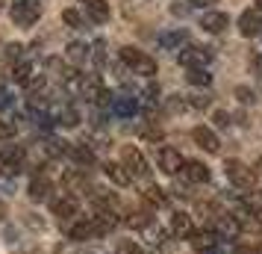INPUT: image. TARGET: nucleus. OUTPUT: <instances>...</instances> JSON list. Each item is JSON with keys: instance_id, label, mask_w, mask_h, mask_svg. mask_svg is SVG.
I'll return each instance as SVG.
<instances>
[{"instance_id": "nucleus-31", "label": "nucleus", "mask_w": 262, "mask_h": 254, "mask_svg": "<svg viewBox=\"0 0 262 254\" xmlns=\"http://www.w3.org/2000/svg\"><path fill=\"white\" fill-rule=\"evenodd\" d=\"M115 254H147L139 245V242H133V240H121L118 245H115Z\"/></svg>"}, {"instance_id": "nucleus-34", "label": "nucleus", "mask_w": 262, "mask_h": 254, "mask_svg": "<svg viewBox=\"0 0 262 254\" xmlns=\"http://www.w3.org/2000/svg\"><path fill=\"white\" fill-rule=\"evenodd\" d=\"M45 151H48L50 157H62V154H68V148H65V142H59V139H48V145H45Z\"/></svg>"}, {"instance_id": "nucleus-28", "label": "nucleus", "mask_w": 262, "mask_h": 254, "mask_svg": "<svg viewBox=\"0 0 262 254\" xmlns=\"http://www.w3.org/2000/svg\"><path fill=\"white\" fill-rule=\"evenodd\" d=\"M242 204H245V210H248V213L262 216V192H248L245 198H242Z\"/></svg>"}, {"instance_id": "nucleus-44", "label": "nucleus", "mask_w": 262, "mask_h": 254, "mask_svg": "<svg viewBox=\"0 0 262 254\" xmlns=\"http://www.w3.org/2000/svg\"><path fill=\"white\" fill-rule=\"evenodd\" d=\"M256 12H262V0H256Z\"/></svg>"}, {"instance_id": "nucleus-11", "label": "nucleus", "mask_w": 262, "mask_h": 254, "mask_svg": "<svg viewBox=\"0 0 262 254\" xmlns=\"http://www.w3.org/2000/svg\"><path fill=\"white\" fill-rule=\"evenodd\" d=\"M77 210H80V201L68 192L59 195V198H50V213L56 219H71V216H77Z\"/></svg>"}, {"instance_id": "nucleus-13", "label": "nucleus", "mask_w": 262, "mask_h": 254, "mask_svg": "<svg viewBox=\"0 0 262 254\" xmlns=\"http://www.w3.org/2000/svg\"><path fill=\"white\" fill-rule=\"evenodd\" d=\"M89 198H92L95 210H100V213H115V210L121 207L118 195L109 192V189H92V192H89Z\"/></svg>"}, {"instance_id": "nucleus-18", "label": "nucleus", "mask_w": 262, "mask_h": 254, "mask_svg": "<svg viewBox=\"0 0 262 254\" xmlns=\"http://www.w3.org/2000/svg\"><path fill=\"white\" fill-rule=\"evenodd\" d=\"M183 171H186V181L189 183H209V178H212V171L206 169L203 163H198V160H186Z\"/></svg>"}, {"instance_id": "nucleus-32", "label": "nucleus", "mask_w": 262, "mask_h": 254, "mask_svg": "<svg viewBox=\"0 0 262 254\" xmlns=\"http://www.w3.org/2000/svg\"><path fill=\"white\" fill-rule=\"evenodd\" d=\"M144 198H147V201H150L154 207H162V204L168 201V195L162 192L159 186H147V192H144Z\"/></svg>"}, {"instance_id": "nucleus-6", "label": "nucleus", "mask_w": 262, "mask_h": 254, "mask_svg": "<svg viewBox=\"0 0 262 254\" xmlns=\"http://www.w3.org/2000/svg\"><path fill=\"white\" fill-rule=\"evenodd\" d=\"M124 169L130 171V178H147L150 174V166H147V157H144L139 148H133V145H127L124 148Z\"/></svg>"}, {"instance_id": "nucleus-25", "label": "nucleus", "mask_w": 262, "mask_h": 254, "mask_svg": "<svg viewBox=\"0 0 262 254\" xmlns=\"http://www.w3.org/2000/svg\"><path fill=\"white\" fill-rule=\"evenodd\" d=\"M112 109H115V115H121V119H130V115H136L139 112V101L136 97H115L112 101Z\"/></svg>"}, {"instance_id": "nucleus-9", "label": "nucleus", "mask_w": 262, "mask_h": 254, "mask_svg": "<svg viewBox=\"0 0 262 254\" xmlns=\"http://www.w3.org/2000/svg\"><path fill=\"white\" fill-rule=\"evenodd\" d=\"M156 163H159V169L165 171V174H177V171H183V166H186V160H183V154H180L177 148H159Z\"/></svg>"}, {"instance_id": "nucleus-17", "label": "nucleus", "mask_w": 262, "mask_h": 254, "mask_svg": "<svg viewBox=\"0 0 262 254\" xmlns=\"http://www.w3.org/2000/svg\"><path fill=\"white\" fill-rule=\"evenodd\" d=\"M68 157L77 163V169H83V171H89L92 166H95V151L89 145H71L68 148Z\"/></svg>"}, {"instance_id": "nucleus-23", "label": "nucleus", "mask_w": 262, "mask_h": 254, "mask_svg": "<svg viewBox=\"0 0 262 254\" xmlns=\"http://www.w3.org/2000/svg\"><path fill=\"white\" fill-rule=\"evenodd\" d=\"M85 3V15L95 21V24H103L109 18V3L106 0H83Z\"/></svg>"}, {"instance_id": "nucleus-3", "label": "nucleus", "mask_w": 262, "mask_h": 254, "mask_svg": "<svg viewBox=\"0 0 262 254\" xmlns=\"http://www.w3.org/2000/svg\"><path fill=\"white\" fill-rule=\"evenodd\" d=\"M41 15V0H15L12 3V21L18 27H33Z\"/></svg>"}, {"instance_id": "nucleus-16", "label": "nucleus", "mask_w": 262, "mask_h": 254, "mask_svg": "<svg viewBox=\"0 0 262 254\" xmlns=\"http://www.w3.org/2000/svg\"><path fill=\"white\" fill-rule=\"evenodd\" d=\"M171 233L177 240H191L194 237V222H191L189 213H174L171 216Z\"/></svg>"}, {"instance_id": "nucleus-7", "label": "nucleus", "mask_w": 262, "mask_h": 254, "mask_svg": "<svg viewBox=\"0 0 262 254\" xmlns=\"http://www.w3.org/2000/svg\"><path fill=\"white\" fill-rule=\"evenodd\" d=\"M62 183H65V189H68V195H83V192H92V178H89V171L83 169H68L65 171V178H62Z\"/></svg>"}, {"instance_id": "nucleus-8", "label": "nucleus", "mask_w": 262, "mask_h": 254, "mask_svg": "<svg viewBox=\"0 0 262 254\" xmlns=\"http://www.w3.org/2000/svg\"><path fill=\"white\" fill-rule=\"evenodd\" d=\"M177 60H180V65H183V68H206V65H209V60H212V50L191 45V48H183V53H180Z\"/></svg>"}, {"instance_id": "nucleus-27", "label": "nucleus", "mask_w": 262, "mask_h": 254, "mask_svg": "<svg viewBox=\"0 0 262 254\" xmlns=\"http://www.w3.org/2000/svg\"><path fill=\"white\" fill-rule=\"evenodd\" d=\"M127 225H130L133 230H147L154 225V216H147L144 210H139V213H130V216H127Z\"/></svg>"}, {"instance_id": "nucleus-20", "label": "nucleus", "mask_w": 262, "mask_h": 254, "mask_svg": "<svg viewBox=\"0 0 262 254\" xmlns=\"http://www.w3.org/2000/svg\"><path fill=\"white\" fill-rule=\"evenodd\" d=\"M27 192H30V198H33V201H48L50 192H53V183H50L48 178H41V174H38V178H33V181H30Z\"/></svg>"}, {"instance_id": "nucleus-4", "label": "nucleus", "mask_w": 262, "mask_h": 254, "mask_svg": "<svg viewBox=\"0 0 262 254\" xmlns=\"http://www.w3.org/2000/svg\"><path fill=\"white\" fill-rule=\"evenodd\" d=\"M68 237H71L74 242H92V240H100L103 237V230H100V225H97V219H77V222H71V228H68Z\"/></svg>"}, {"instance_id": "nucleus-37", "label": "nucleus", "mask_w": 262, "mask_h": 254, "mask_svg": "<svg viewBox=\"0 0 262 254\" xmlns=\"http://www.w3.org/2000/svg\"><path fill=\"white\" fill-rule=\"evenodd\" d=\"M233 254H256V248H253V245H236Z\"/></svg>"}, {"instance_id": "nucleus-35", "label": "nucleus", "mask_w": 262, "mask_h": 254, "mask_svg": "<svg viewBox=\"0 0 262 254\" xmlns=\"http://www.w3.org/2000/svg\"><path fill=\"white\" fill-rule=\"evenodd\" d=\"M18 133V127H15L12 121H6V119H0V142L3 139H12V136Z\"/></svg>"}, {"instance_id": "nucleus-38", "label": "nucleus", "mask_w": 262, "mask_h": 254, "mask_svg": "<svg viewBox=\"0 0 262 254\" xmlns=\"http://www.w3.org/2000/svg\"><path fill=\"white\" fill-rule=\"evenodd\" d=\"M236 95L242 97L245 104H250V101H253V97H250V89H236Z\"/></svg>"}, {"instance_id": "nucleus-30", "label": "nucleus", "mask_w": 262, "mask_h": 254, "mask_svg": "<svg viewBox=\"0 0 262 254\" xmlns=\"http://www.w3.org/2000/svg\"><path fill=\"white\" fill-rule=\"evenodd\" d=\"M85 50H89V48H85L83 42H71L65 56H68V60H71L74 65H80V62H85Z\"/></svg>"}, {"instance_id": "nucleus-1", "label": "nucleus", "mask_w": 262, "mask_h": 254, "mask_svg": "<svg viewBox=\"0 0 262 254\" xmlns=\"http://www.w3.org/2000/svg\"><path fill=\"white\" fill-rule=\"evenodd\" d=\"M224 169H227V181L233 183L236 189H245V192H248V189L256 186V178H259V174L250 169V166H245L242 160H227Z\"/></svg>"}, {"instance_id": "nucleus-15", "label": "nucleus", "mask_w": 262, "mask_h": 254, "mask_svg": "<svg viewBox=\"0 0 262 254\" xmlns=\"http://www.w3.org/2000/svg\"><path fill=\"white\" fill-rule=\"evenodd\" d=\"M191 139H194V145H201L203 151H209V154L221 148V142H218V133H215V130H209L206 124L194 127V130H191Z\"/></svg>"}, {"instance_id": "nucleus-43", "label": "nucleus", "mask_w": 262, "mask_h": 254, "mask_svg": "<svg viewBox=\"0 0 262 254\" xmlns=\"http://www.w3.org/2000/svg\"><path fill=\"white\" fill-rule=\"evenodd\" d=\"M3 216H6V207L0 204V219H3Z\"/></svg>"}, {"instance_id": "nucleus-14", "label": "nucleus", "mask_w": 262, "mask_h": 254, "mask_svg": "<svg viewBox=\"0 0 262 254\" xmlns=\"http://www.w3.org/2000/svg\"><path fill=\"white\" fill-rule=\"evenodd\" d=\"M218 242H221V237L215 233L212 228H206V230H194V237H191V245L198 248V251L203 254H209V251H218Z\"/></svg>"}, {"instance_id": "nucleus-40", "label": "nucleus", "mask_w": 262, "mask_h": 254, "mask_svg": "<svg viewBox=\"0 0 262 254\" xmlns=\"http://www.w3.org/2000/svg\"><path fill=\"white\" fill-rule=\"evenodd\" d=\"M250 65H253V71H262V56H256V60L250 62Z\"/></svg>"}, {"instance_id": "nucleus-2", "label": "nucleus", "mask_w": 262, "mask_h": 254, "mask_svg": "<svg viewBox=\"0 0 262 254\" xmlns=\"http://www.w3.org/2000/svg\"><path fill=\"white\" fill-rule=\"evenodd\" d=\"M121 60L127 62L136 74H142V77H154V74H156V62L150 60L147 53H142L139 48H133V45L121 48Z\"/></svg>"}, {"instance_id": "nucleus-33", "label": "nucleus", "mask_w": 262, "mask_h": 254, "mask_svg": "<svg viewBox=\"0 0 262 254\" xmlns=\"http://www.w3.org/2000/svg\"><path fill=\"white\" fill-rule=\"evenodd\" d=\"M62 21L68 27H74V30H80V27H83V15L77 12V9H65V12H62Z\"/></svg>"}, {"instance_id": "nucleus-36", "label": "nucleus", "mask_w": 262, "mask_h": 254, "mask_svg": "<svg viewBox=\"0 0 262 254\" xmlns=\"http://www.w3.org/2000/svg\"><path fill=\"white\" fill-rule=\"evenodd\" d=\"M215 124H218V127H227V124H230V115H227V112H215Z\"/></svg>"}, {"instance_id": "nucleus-46", "label": "nucleus", "mask_w": 262, "mask_h": 254, "mask_svg": "<svg viewBox=\"0 0 262 254\" xmlns=\"http://www.w3.org/2000/svg\"><path fill=\"white\" fill-rule=\"evenodd\" d=\"M256 254H262V248H259V251H256Z\"/></svg>"}, {"instance_id": "nucleus-47", "label": "nucleus", "mask_w": 262, "mask_h": 254, "mask_svg": "<svg viewBox=\"0 0 262 254\" xmlns=\"http://www.w3.org/2000/svg\"><path fill=\"white\" fill-rule=\"evenodd\" d=\"M0 6H3V0H0Z\"/></svg>"}, {"instance_id": "nucleus-12", "label": "nucleus", "mask_w": 262, "mask_h": 254, "mask_svg": "<svg viewBox=\"0 0 262 254\" xmlns=\"http://www.w3.org/2000/svg\"><path fill=\"white\" fill-rule=\"evenodd\" d=\"M238 33L245 38H253L262 33V12H256V9H248V12L238 15Z\"/></svg>"}, {"instance_id": "nucleus-29", "label": "nucleus", "mask_w": 262, "mask_h": 254, "mask_svg": "<svg viewBox=\"0 0 262 254\" xmlns=\"http://www.w3.org/2000/svg\"><path fill=\"white\" fill-rule=\"evenodd\" d=\"M159 42H162V48L177 50L180 45H186V33H183V30H177V33H165V36L159 38Z\"/></svg>"}, {"instance_id": "nucleus-24", "label": "nucleus", "mask_w": 262, "mask_h": 254, "mask_svg": "<svg viewBox=\"0 0 262 254\" xmlns=\"http://www.w3.org/2000/svg\"><path fill=\"white\" fill-rule=\"evenodd\" d=\"M103 171H106V178L115 183V186H127V183L133 181L130 171L124 169V163H121V166H118V163H106V166H103Z\"/></svg>"}, {"instance_id": "nucleus-42", "label": "nucleus", "mask_w": 262, "mask_h": 254, "mask_svg": "<svg viewBox=\"0 0 262 254\" xmlns=\"http://www.w3.org/2000/svg\"><path fill=\"white\" fill-rule=\"evenodd\" d=\"M256 174H262V157L256 160Z\"/></svg>"}, {"instance_id": "nucleus-39", "label": "nucleus", "mask_w": 262, "mask_h": 254, "mask_svg": "<svg viewBox=\"0 0 262 254\" xmlns=\"http://www.w3.org/2000/svg\"><path fill=\"white\" fill-rule=\"evenodd\" d=\"M6 53H9V56H12V60H15V56L21 53V45H9V48H6Z\"/></svg>"}, {"instance_id": "nucleus-22", "label": "nucleus", "mask_w": 262, "mask_h": 254, "mask_svg": "<svg viewBox=\"0 0 262 254\" xmlns=\"http://www.w3.org/2000/svg\"><path fill=\"white\" fill-rule=\"evenodd\" d=\"M201 27L206 33H224L227 27H230V18L224 12H206L201 18Z\"/></svg>"}, {"instance_id": "nucleus-21", "label": "nucleus", "mask_w": 262, "mask_h": 254, "mask_svg": "<svg viewBox=\"0 0 262 254\" xmlns=\"http://www.w3.org/2000/svg\"><path fill=\"white\" fill-rule=\"evenodd\" d=\"M21 160H24V151L21 148H6V151H0V171H18L21 169Z\"/></svg>"}, {"instance_id": "nucleus-10", "label": "nucleus", "mask_w": 262, "mask_h": 254, "mask_svg": "<svg viewBox=\"0 0 262 254\" xmlns=\"http://www.w3.org/2000/svg\"><path fill=\"white\" fill-rule=\"evenodd\" d=\"M212 230L221 237V240H233L242 228H238V222H236L233 213H215L212 216Z\"/></svg>"}, {"instance_id": "nucleus-5", "label": "nucleus", "mask_w": 262, "mask_h": 254, "mask_svg": "<svg viewBox=\"0 0 262 254\" xmlns=\"http://www.w3.org/2000/svg\"><path fill=\"white\" fill-rule=\"evenodd\" d=\"M41 68H38L36 62H18L15 65V71H12V77H15V83H21V86H27V89H41L45 86V74H38Z\"/></svg>"}, {"instance_id": "nucleus-19", "label": "nucleus", "mask_w": 262, "mask_h": 254, "mask_svg": "<svg viewBox=\"0 0 262 254\" xmlns=\"http://www.w3.org/2000/svg\"><path fill=\"white\" fill-rule=\"evenodd\" d=\"M50 115H53V121H59L62 127H77L80 124V112L74 107H68V104H59V107L50 109Z\"/></svg>"}, {"instance_id": "nucleus-26", "label": "nucleus", "mask_w": 262, "mask_h": 254, "mask_svg": "<svg viewBox=\"0 0 262 254\" xmlns=\"http://www.w3.org/2000/svg\"><path fill=\"white\" fill-rule=\"evenodd\" d=\"M186 80L191 86H212V74L206 71V68H186Z\"/></svg>"}, {"instance_id": "nucleus-41", "label": "nucleus", "mask_w": 262, "mask_h": 254, "mask_svg": "<svg viewBox=\"0 0 262 254\" xmlns=\"http://www.w3.org/2000/svg\"><path fill=\"white\" fill-rule=\"evenodd\" d=\"M191 6H206V0H189Z\"/></svg>"}, {"instance_id": "nucleus-45", "label": "nucleus", "mask_w": 262, "mask_h": 254, "mask_svg": "<svg viewBox=\"0 0 262 254\" xmlns=\"http://www.w3.org/2000/svg\"><path fill=\"white\" fill-rule=\"evenodd\" d=\"M0 89H3V80H0Z\"/></svg>"}]
</instances>
